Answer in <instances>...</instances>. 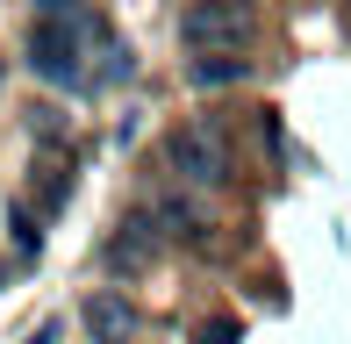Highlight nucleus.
<instances>
[{"label":"nucleus","instance_id":"obj_2","mask_svg":"<svg viewBox=\"0 0 351 344\" xmlns=\"http://www.w3.org/2000/svg\"><path fill=\"white\" fill-rule=\"evenodd\" d=\"M180 43L194 58H244L258 43V8L251 0H194L180 14Z\"/></svg>","mask_w":351,"mask_h":344},{"label":"nucleus","instance_id":"obj_4","mask_svg":"<svg viewBox=\"0 0 351 344\" xmlns=\"http://www.w3.org/2000/svg\"><path fill=\"white\" fill-rule=\"evenodd\" d=\"M158 237H165V230H158V215H130V223L115 230V237H108V251H101V265L108 273H143V265L158 258Z\"/></svg>","mask_w":351,"mask_h":344},{"label":"nucleus","instance_id":"obj_1","mask_svg":"<svg viewBox=\"0 0 351 344\" xmlns=\"http://www.w3.org/2000/svg\"><path fill=\"white\" fill-rule=\"evenodd\" d=\"M93 43H108V29H101V14H93V8L51 14V22L29 29V72L51 79V86H65V93H86V86H101V72L86 65Z\"/></svg>","mask_w":351,"mask_h":344},{"label":"nucleus","instance_id":"obj_6","mask_svg":"<svg viewBox=\"0 0 351 344\" xmlns=\"http://www.w3.org/2000/svg\"><path fill=\"white\" fill-rule=\"evenodd\" d=\"M186 79L194 86H237V79H251V58H194Z\"/></svg>","mask_w":351,"mask_h":344},{"label":"nucleus","instance_id":"obj_8","mask_svg":"<svg viewBox=\"0 0 351 344\" xmlns=\"http://www.w3.org/2000/svg\"><path fill=\"white\" fill-rule=\"evenodd\" d=\"M194 344H237V323H230V316H215V323H201V330H194Z\"/></svg>","mask_w":351,"mask_h":344},{"label":"nucleus","instance_id":"obj_5","mask_svg":"<svg viewBox=\"0 0 351 344\" xmlns=\"http://www.w3.org/2000/svg\"><path fill=\"white\" fill-rule=\"evenodd\" d=\"M79 316H86V337H93V344H130V337H136V308L122 302L115 287H93Z\"/></svg>","mask_w":351,"mask_h":344},{"label":"nucleus","instance_id":"obj_9","mask_svg":"<svg viewBox=\"0 0 351 344\" xmlns=\"http://www.w3.org/2000/svg\"><path fill=\"white\" fill-rule=\"evenodd\" d=\"M22 344H58V323H36V330H29Z\"/></svg>","mask_w":351,"mask_h":344},{"label":"nucleus","instance_id":"obj_7","mask_svg":"<svg viewBox=\"0 0 351 344\" xmlns=\"http://www.w3.org/2000/svg\"><path fill=\"white\" fill-rule=\"evenodd\" d=\"M8 230H14V251H22V258H36V251H43V230H36V215H29L22 201L8 208Z\"/></svg>","mask_w":351,"mask_h":344},{"label":"nucleus","instance_id":"obj_3","mask_svg":"<svg viewBox=\"0 0 351 344\" xmlns=\"http://www.w3.org/2000/svg\"><path fill=\"white\" fill-rule=\"evenodd\" d=\"M165 165L180 186H222L230 180V136H222L215 115H194L165 136Z\"/></svg>","mask_w":351,"mask_h":344}]
</instances>
